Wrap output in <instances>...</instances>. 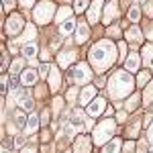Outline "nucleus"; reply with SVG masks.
I'll use <instances>...</instances> for the list:
<instances>
[{
    "label": "nucleus",
    "mask_w": 153,
    "mask_h": 153,
    "mask_svg": "<svg viewBox=\"0 0 153 153\" xmlns=\"http://www.w3.org/2000/svg\"><path fill=\"white\" fill-rule=\"evenodd\" d=\"M117 59V49L114 45L106 39V41H98L94 47L90 49V63L94 65L98 71L108 70Z\"/></svg>",
    "instance_id": "obj_1"
},
{
    "label": "nucleus",
    "mask_w": 153,
    "mask_h": 153,
    "mask_svg": "<svg viewBox=\"0 0 153 153\" xmlns=\"http://www.w3.org/2000/svg\"><path fill=\"white\" fill-rule=\"evenodd\" d=\"M106 88H108V96H112V98H125L133 90V78H131L127 71L120 70L108 80V86Z\"/></svg>",
    "instance_id": "obj_2"
},
{
    "label": "nucleus",
    "mask_w": 153,
    "mask_h": 153,
    "mask_svg": "<svg viewBox=\"0 0 153 153\" xmlns=\"http://www.w3.org/2000/svg\"><path fill=\"white\" fill-rule=\"evenodd\" d=\"M112 133H114V120H112V118H106V120H102L94 129V143L104 145V143L112 137Z\"/></svg>",
    "instance_id": "obj_3"
},
{
    "label": "nucleus",
    "mask_w": 153,
    "mask_h": 153,
    "mask_svg": "<svg viewBox=\"0 0 153 153\" xmlns=\"http://www.w3.org/2000/svg\"><path fill=\"white\" fill-rule=\"evenodd\" d=\"M53 10H55V6H53V2H49V0H43L41 4H37L35 6V12H33V16H35V21L39 25H45L51 21V16H53Z\"/></svg>",
    "instance_id": "obj_4"
},
{
    "label": "nucleus",
    "mask_w": 153,
    "mask_h": 153,
    "mask_svg": "<svg viewBox=\"0 0 153 153\" xmlns=\"http://www.w3.org/2000/svg\"><path fill=\"white\" fill-rule=\"evenodd\" d=\"M92 78V71L86 63H78L74 70H71V82L74 84H86Z\"/></svg>",
    "instance_id": "obj_5"
},
{
    "label": "nucleus",
    "mask_w": 153,
    "mask_h": 153,
    "mask_svg": "<svg viewBox=\"0 0 153 153\" xmlns=\"http://www.w3.org/2000/svg\"><path fill=\"white\" fill-rule=\"evenodd\" d=\"M21 29H25V21H23V16H21L19 12H14V14L8 16V21H6V25H4V31H6L10 37H14V35H19Z\"/></svg>",
    "instance_id": "obj_6"
},
{
    "label": "nucleus",
    "mask_w": 153,
    "mask_h": 153,
    "mask_svg": "<svg viewBox=\"0 0 153 153\" xmlns=\"http://www.w3.org/2000/svg\"><path fill=\"white\" fill-rule=\"evenodd\" d=\"M106 108H108V106H106V100H104V98H94L90 104L86 106V114L94 118V117H98V114L106 112Z\"/></svg>",
    "instance_id": "obj_7"
},
{
    "label": "nucleus",
    "mask_w": 153,
    "mask_h": 153,
    "mask_svg": "<svg viewBox=\"0 0 153 153\" xmlns=\"http://www.w3.org/2000/svg\"><path fill=\"white\" fill-rule=\"evenodd\" d=\"M90 149H92V141L86 135H80L74 143V153H90Z\"/></svg>",
    "instance_id": "obj_8"
},
{
    "label": "nucleus",
    "mask_w": 153,
    "mask_h": 153,
    "mask_svg": "<svg viewBox=\"0 0 153 153\" xmlns=\"http://www.w3.org/2000/svg\"><path fill=\"white\" fill-rule=\"evenodd\" d=\"M102 4H104V0H94V2L90 4V8H88V21H90V23H96V21H98Z\"/></svg>",
    "instance_id": "obj_9"
},
{
    "label": "nucleus",
    "mask_w": 153,
    "mask_h": 153,
    "mask_svg": "<svg viewBox=\"0 0 153 153\" xmlns=\"http://www.w3.org/2000/svg\"><path fill=\"white\" fill-rule=\"evenodd\" d=\"M117 14H118V8H117V0H110L108 4H106V8H104V23H112L114 19H117Z\"/></svg>",
    "instance_id": "obj_10"
},
{
    "label": "nucleus",
    "mask_w": 153,
    "mask_h": 153,
    "mask_svg": "<svg viewBox=\"0 0 153 153\" xmlns=\"http://www.w3.org/2000/svg\"><path fill=\"white\" fill-rule=\"evenodd\" d=\"M127 39H129V43H133V47H139V43L143 41V33L139 31V27L127 29Z\"/></svg>",
    "instance_id": "obj_11"
},
{
    "label": "nucleus",
    "mask_w": 153,
    "mask_h": 153,
    "mask_svg": "<svg viewBox=\"0 0 153 153\" xmlns=\"http://www.w3.org/2000/svg\"><path fill=\"white\" fill-rule=\"evenodd\" d=\"M94 96H96V88L94 86H86L82 92H80V102L88 106L92 100H94Z\"/></svg>",
    "instance_id": "obj_12"
},
{
    "label": "nucleus",
    "mask_w": 153,
    "mask_h": 153,
    "mask_svg": "<svg viewBox=\"0 0 153 153\" xmlns=\"http://www.w3.org/2000/svg\"><path fill=\"white\" fill-rule=\"evenodd\" d=\"M14 94H16V100H19L21 108H27V110H31V108H33V100H31L29 92H25V90H19V92H14Z\"/></svg>",
    "instance_id": "obj_13"
},
{
    "label": "nucleus",
    "mask_w": 153,
    "mask_h": 153,
    "mask_svg": "<svg viewBox=\"0 0 153 153\" xmlns=\"http://www.w3.org/2000/svg\"><path fill=\"white\" fill-rule=\"evenodd\" d=\"M21 82H23V86H33L37 82V71L35 70H25L21 74Z\"/></svg>",
    "instance_id": "obj_14"
},
{
    "label": "nucleus",
    "mask_w": 153,
    "mask_h": 153,
    "mask_svg": "<svg viewBox=\"0 0 153 153\" xmlns=\"http://www.w3.org/2000/svg\"><path fill=\"white\" fill-rule=\"evenodd\" d=\"M88 35H90L88 25H86V23H80V25H78V33H76V41H78V43H84V41L88 39Z\"/></svg>",
    "instance_id": "obj_15"
},
{
    "label": "nucleus",
    "mask_w": 153,
    "mask_h": 153,
    "mask_svg": "<svg viewBox=\"0 0 153 153\" xmlns=\"http://www.w3.org/2000/svg\"><path fill=\"white\" fill-rule=\"evenodd\" d=\"M141 55H143V61H145L149 68H153V45H151V43H147V45L143 47Z\"/></svg>",
    "instance_id": "obj_16"
},
{
    "label": "nucleus",
    "mask_w": 153,
    "mask_h": 153,
    "mask_svg": "<svg viewBox=\"0 0 153 153\" xmlns=\"http://www.w3.org/2000/svg\"><path fill=\"white\" fill-rule=\"evenodd\" d=\"M74 59H76V53H74V51H65V53H59L57 61H59V65H61V68H68Z\"/></svg>",
    "instance_id": "obj_17"
},
{
    "label": "nucleus",
    "mask_w": 153,
    "mask_h": 153,
    "mask_svg": "<svg viewBox=\"0 0 153 153\" xmlns=\"http://www.w3.org/2000/svg\"><path fill=\"white\" fill-rule=\"evenodd\" d=\"M139 65H141V57H139L137 53L129 55V59H127V71H137Z\"/></svg>",
    "instance_id": "obj_18"
},
{
    "label": "nucleus",
    "mask_w": 153,
    "mask_h": 153,
    "mask_svg": "<svg viewBox=\"0 0 153 153\" xmlns=\"http://www.w3.org/2000/svg\"><path fill=\"white\" fill-rule=\"evenodd\" d=\"M74 29H78V27H76V21H74V19H68L65 23H61V27H59V33H61V35H70Z\"/></svg>",
    "instance_id": "obj_19"
},
{
    "label": "nucleus",
    "mask_w": 153,
    "mask_h": 153,
    "mask_svg": "<svg viewBox=\"0 0 153 153\" xmlns=\"http://www.w3.org/2000/svg\"><path fill=\"white\" fill-rule=\"evenodd\" d=\"M49 84H51V90H57L59 84H61V76H59L57 68H51V78H49Z\"/></svg>",
    "instance_id": "obj_20"
},
{
    "label": "nucleus",
    "mask_w": 153,
    "mask_h": 153,
    "mask_svg": "<svg viewBox=\"0 0 153 153\" xmlns=\"http://www.w3.org/2000/svg\"><path fill=\"white\" fill-rule=\"evenodd\" d=\"M118 151H120V141H118V139L108 141L104 145V149H102V153H118Z\"/></svg>",
    "instance_id": "obj_21"
},
{
    "label": "nucleus",
    "mask_w": 153,
    "mask_h": 153,
    "mask_svg": "<svg viewBox=\"0 0 153 153\" xmlns=\"http://www.w3.org/2000/svg\"><path fill=\"white\" fill-rule=\"evenodd\" d=\"M37 125H39V117L37 114H31L29 120H27V127H25V133L29 135V133H35L37 131Z\"/></svg>",
    "instance_id": "obj_22"
},
{
    "label": "nucleus",
    "mask_w": 153,
    "mask_h": 153,
    "mask_svg": "<svg viewBox=\"0 0 153 153\" xmlns=\"http://www.w3.org/2000/svg\"><path fill=\"white\" fill-rule=\"evenodd\" d=\"M23 55H25V57H31V59H33L37 55V45H35V43H25Z\"/></svg>",
    "instance_id": "obj_23"
},
{
    "label": "nucleus",
    "mask_w": 153,
    "mask_h": 153,
    "mask_svg": "<svg viewBox=\"0 0 153 153\" xmlns=\"http://www.w3.org/2000/svg\"><path fill=\"white\" fill-rule=\"evenodd\" d=\"M35 35H37V31H35V27H33V25H27V31H25L23 33V37H21V41H29V43H31V39H35Z\"/></svg>",
    "instance_id": "obj_24"
},
{
    "label": "nucleus",
    "mask_w": 153,
    "mask_h": 153,
    "mask_svg": "<svg viewBox=\"0 0 153 153\" xmlns=\"http://www.w3.org/2000/svg\"><path fill=\"white\" fill-rule=\"evenodd\" d=\"M70 14H71V8H68V6H63V8H59V10H57V16H55V19H57V23H59V21L68 19Z\"/></svg>",
    "instance_id": "obj_25"
},
{
    "label": "nucleus",
    "mask_w": 153,
    "mask_h": 153,
    "mask_svg": "<svg viewBox=\"0 0 153 153\" xmlns=\"http://www.w3.org/2000/svg\"><path fill=\"white\" fill-rule=\"evenodd\" d=\"M88 2H90V0H76V2H74V10L76 12H84L86 6H88Z\"/></svg>",
    "instance_id": "obj_26"
},
{
    "label": "nucleus",
    "mask_w": 153,
    "mask_h": 153,
    "mask_svg": "<svg viewBox=\"0 0 153 153\" xmlns=\"http://www.w3.org/2000/svg\"><path fill=\"white\" fill-rule=\"evenodd\" d=\"M129 19H131V21H133V23H137V21L141 19V10H139L137 6H133V8H131V10H129Z\"/></svg>",
    "instance_id": "obj_27"
},
{
    "label": "nucleus",
    "mask_w": 153,
    "mask_h": 153,
    "mask_svg": "<svg viewBox=\"0 0 153 153\" xmlns=\"http://www.w3.org/2000/svg\"><path fill=\"white\" fill-rule=\"evenodd\" d=\"M23 65H25L23 59H14V61H12V65H10V71H12V74H16V71L23 70Z\"/></svg>",
    "instance_id": "obj_28"
},
{
    "label": "nucleus",
    "mask_w": 153,
    "mask_h": 153,
    "mask_svg": "<svg viewBox=\"0 0 153 153\" xmlns=\"http://www.w3.org/2000/svg\"><path fill=\"white\" fill-rule=\"evenodd\" d=\"M149 78H151V76H149V71H141V74H139V78H137V84H139V86H145V84L149 82Z\"/></svg>",
    "instance_id": "obj_29"
},
{
    "label": "nucleus",
    "mask_w": 153,
    "mask_h": 153,
    "mask_svg": "<svg viewBox=\"0 0 153 153\" xmlns=\"http://www.w3.org/2000/svg\"><path fill=\"white\" fill-rule=\"evenodd\" d=\"M118 51H120V57H125V55H127V43L120 41V43H118Z\"/></svg>",
    "instance_id": "obj_30"
},
{
    "label": "nucleus",
    "mask_w": 153,
    "mask_h": 153,
    "mask_svg": "<svg viewBox=\"0 0 153 153\" xmlns=\"http://www.w3.org/2000/svg\"><path fill=\"white\" fill-rule=\"evenodd\" d=\"M76 94H78V90H76V88H70V90H68V96H65V98H68V100H74V98H76Z\"/></svg>",
    "instance_id": "obj_31"
},
{
    "label": "nucleus",
    "mask_w": 153,
    "mask_h": 153,
    "mask_svg": "<svg viewBox=\"0 0 153 153\" xmlns=\"http://www.w3.org/2000/svg\"><path fill=\"white\" fill-rule=\"evenodd\" d=\"M137 100H139V94H135V96H133V98L129 100V110H133V108H135V104H137Z\"/></svg>",
    "instance_id": "obj_32"
},
{
    "label": "nucleus",
    "mask_w": 153,
    "mask_h": 153,
    "mask_svg": "<svg viewBox=\"0 0 153 153\" xmlns=\"http://www.w3.org/2000/svg\"><path fill=\"white\" fill-rule=\"evenodd\" d=\"M16 123L25 129V114H23V112H16Z\"/></svg>",
    "instance_id": "obj_33"
},
{
    "label": "nucleus",
    "mask_w": 153,
    "mask_h": 153,
    "mask_svg": "<svg viewBox=\"0 0 153 153\" xmlns=\"http://www.w3.org/2000/svg\"><path fill=\"white\" fill-rule=\"evenodd\" d=\"M153 100V84L149 86V90H147V96H145V102H151Z\"/></svg>",
    "instance_id": "obj_34"
},
{
    "label": "nucleus",
    "mask_w": 153,
    "mask_h": 153,
    "mask_svg": "<svg viewBox=\"0 0 153 153\" xmlns=\"http://www.w3.org/2000/svg\"><path fill=\"white\" fill-rule=\"evenodd\" d=\"M145 12H147L149 16H153V0H149V2H147V6H145Z\"/></svg>",
    "instance_id": "obj_35"
},
{
    "label": "nucleus",
    "mask_w": 153,
    "mask_h": 153,
    "mask_svg": "<svg viewBox=\"0 0 153 153\" xmlns=\"http://www.w3.org/2000/svg\"><path fill=\"white\" fill-rule=\"evenodd\" d=\"M49 70H51V68H49L47 63H43V65H41V68H39V74H41V76H45V74H47Z\"/></svg>",
    "instance_id": "obj_36"
},
{
    "label": "nucleus",
    "mask_w": 153,
    "mask_h": 153,
    "mask_svg": "<svg viewBox=\"0 0 153 153\" xmlns=\"http://www.w3.org/2000/svg\"><path fill=\"white\" fill-rule=\"evenodd\" d=\"M2 2H4V8L6 10H10L12 6H14V0H2Z\"/></svg>",
    "instance_id": "obj_37"
},
{
    "label": "nucleus",
    "mask_w": 153,
    "mask_h": 153,
    "mask_svg": "<svg viewBox=\"0 0 153 153\" xmlns=\"http://www.w3.org/2000/svg\"><path fill=\"white\" fill-rule=\"evenodd\" d=\"M61 104H63V102H61L59 98H55V100H53V108H55L57 112H59V108H61Z\"/></svg>",
    "instance_id": "obj_38"
},
{
    "label": "nucleus",
    "mask_w": 153,
    "mask_h": 153,
    "mask_svg": "<svg viewBox=\"0 0 153 153\" xmlns=\"http://www.w3.org/2000/svg\"><path fill=\"white\" fill-rule=\"evenodd\" d=\"M6 51H4V49H2V70H4V68H6V63H8V61H6Z\"/></svg>",
    "instance_id": "obj_39"
},
{
    "label": "nucleus",
    "mask_w": 153,
    "mask_h": 153,
    "mask_svg": "<svg viewBox=\"0 0 153 153\" xmlns=\"http://www.w3.org/2000/svg\"><path fill=\"white\" fill-rule=\"evenodd\" d=\"M31 4H33V0H21V6H23V8L31 6Z\"/></svg>",
    "instance_id": "obj_40"
},
{
    "label": "nucleus",
    "mask_w": 153,
    "mask_h": 153,
    "mask_svg": "<svg viewBox=\"0 0 153 153\" xmlns=\"http://www.w3.org/2000/svg\"><path fill=\"white\" fill-rule=\"evenodd\" d=\"M147 137H149V143H153V125L149 127V133H147Z\"/></svg>",
    "instance_id": "obj_41"
},
{
    "label": "nucleus",
    "mask_w": 153,
    "mask_h": 153,
    "mask_svg": "<svg viewBox=\"0 0 153 153\" xmlns=\"http://www.w3.org/2000/svg\"><path fill=\"white\" fill-rule=\"evenodd\" d=\"M21 153H35V147H25Z\"/></svg>",
    "instance_id": "obj_42"
},
{
    "label": "nucleus",
    "mask_w": 153,
    "mask_h": 153,
    "mask_svg": "<svg viewBox=\"0 0 153 153\" xmlns=\"http://www.w3.org/2000/svg\"><path fill=\"white\" fill-rule=\"evenodd\" d=\"M37 96H45V88L39 86V88H37Z\"/></svg>",
    "instance_id": "obj_43"
},
{
    "label": "nucleus",
    "mask_w": 153,
    "mask_h": 153,
    "mask_svg": "<svg viewBox=\"0 0 153 153\" xmlns=\"http://www.w3.org/2000/svg\"><path fill=\"white\" fill-rule=\"evenodd\" d=\"M110 35H118V27H110Z\"/></svg>",
    "instance_id": "obj_44"
},
{
    "label": "nucleus",
    "mask_w": 153,
    "mask_h": 153,
    "mask_svg": "<svg viewBox=\"0 0 153 153\" xmlns=\"http://www.w3.org/2000/svg\"><path fill=\"white\" fill-rule=\"evenodd\" d=\"M149 39H153V31H149Z\"/></svg>",
    "instance_id": "obj_45"
},
{
    "label": "nucleus",
    "mask_w": 153,
    "mask_h": 153,
    "mask_svg": "<svg viewBox=\"0 0 153 153\" xmlns=\"http://www.w3.org/2000/svg\"><path fill=\"white\" fill-rule=\"evenodd\" d=\"M139 2H145V0H139Z\"/></svg>",
    "instance_id": "obj_46"
},
{
    "label": "nucleus",
    "mask_w": 153,
    "mask_h": 153,
    "mask_svg": "<svg viewBox=\"0 0 153 153\" xmlns=\"http://www.w3.org/2000/svg\"><path fill=\"white\" fill-rule=\"evenodd\" d=\"M149 153H153V151H149Z\"/></svg>",
    "instance_id": "obj_47"
}]
</instances>
